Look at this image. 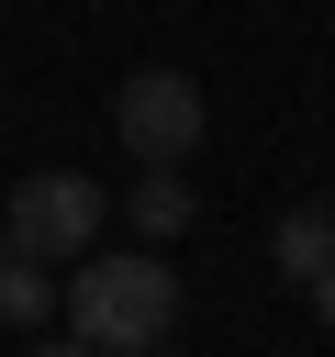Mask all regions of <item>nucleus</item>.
Wrapping results in <instances>:
<instances>
[{"label": "nucleus", "mask_w": 335, "mask_h": 357, "mask_svg": "<svg viewBox=\"0 0 335 357\" xmlns=\"http://www.w3.org/2000/svg\"><path fill=\"white\" fill-rule=\"evenodd\" d=\"M22 357H100V346H78V335H34Z\"/></svg>", "instance_id": "obj_7"}, {"label": "nucleus", "mask_w": 335, "mask_h": 357, "mask_svg": "<svg viewBox=\"0 0 335 357\" xmlns=\"http://www.w3.org/2000/svg\"><path fill=\"white\" fill-rule=\"evenodd\" d=\"M268 257H279V279H324L335 268V201H302V212H279V234H268Z\"/></svg>", "instance_id": "obj_4"}, {"label": "nucleus", "mask_w": 335, "mask_h": 357, "mask_svg": "<svg viewBox=\"0 0 335 357\" xmlns=\"http://www.w3.org/2000/svg\"><path fill=\"white\" fill-rule=\"evenodd\" d=\"M56 301H67V335L78 346H100V357H123V346H168V324H179V279H168V257H78V279H56Z\"/></svg>", "instance_id": "obj_1"}, {"label": "nucleus", "mask_w": 335, "mask_h": 357, "mask_svg": "<svg viewBox=\"0 0 335 357\" xmlns=\"http://www.w3.org/2000/svg\"><path fill=\"white\" fill-rule=\"evenodd\" d=\"M190 212H201V201H190V178H179V167H145V178H134V234H145V245L190 234Z\"/></svg>", "instance_id": "obj_5"}, {"label": "nucleus", "mask_w": 335, "mask_h": 357, "mask_svg": "<svg viewBox=\"0 0 335 357\" xmlns=\"http://www.w3.org/2000/svg\"><path fill=\"white\" fill-rule=\"evenodd\" d=\"M0 234H11L22 257H45V268H78V257L100 245V190H89L78 167H34V178L11 190V212H0Z\"/></svg>", "instance_id": "obj_2"}, {"label": "nucleus", "mask_w": 335, "mask_h": 357, "mask_svg": "<svg viewBox=\"0 0 335 357\" xmlns=\"http://www.w3.org/2000/svg\"><path fill=\"white\" fill-rule=\"evenodd\" d=\"M123 357H168V346H123Z\"/></svg>", "instance_id": "obj_9"}, {"label": "nucleus", "mask_w": 335, "mask_h": 357, "mask_svg": "<svg viewBox=\"0 0 335 357\" xmlns=\"http://www.w3.org/2000/svg\"><path fill=\"white\" fill-rule=\"evenodd\" d=\"M45 301H56V279H45V257H22V245L0 234V324H45Z\"/></svg>", "instance_id": "obj_6"}, {"label": "nucleus", "mask_w": 335, "mask_h": 357, "mask_svg": "<svg viewBox=\"0 0 335 357\" xmlns=\"http://www.w3.org/2000/svg\"><path fill=\"white\" fill-rule=\"evenodd\" d=\"M201 123H212V112H201V78H190V67H134V78L112 89V134H123L145 167H179V156L201 145Z\"/></svg>", "instance_id": "obj_3"}, {"label": "nucleus", "mask_w": 335, "mask_h": 357, "mask_svg": "<svg viewBox=\"0 0 335 357\" xmlns=\"http://www.w3.org/2000/svg\"><path fill=\"white\" fill-rule=\"evenodd\" d=\"M313 324H324V335H335V268H324V279H313Z\"/></svg>", "instance_id": "obj_8"}]
</instances>
